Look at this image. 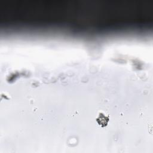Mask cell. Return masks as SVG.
<instances>
[{
    "label": "cell",
    "instance_id": "1",
    "mask_svg": "<svg viewBox=\"0 0 153 153\" xmlns=\"http://www.w3.org/2000/svg\"><path fill=\"white\" fill-rule=\"evenodd\" d=\"M97 123L102 127H104L107 125L109 121V117H106L104 114L100 113L98 117L96 118Z\"/></svg>",
    "mask_w": 153,
    "mask_h": 153
}]
</instances>
